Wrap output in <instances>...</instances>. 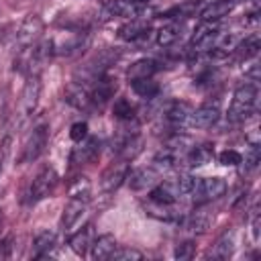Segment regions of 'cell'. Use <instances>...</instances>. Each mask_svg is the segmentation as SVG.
Returning <instances> with one entry per match:
<instances>
[{
	"instance_id": "1",
	"label": "cell",
	"mask_w": 261,
	"mask_h": 261,
	"mask_svg": "<svg viewBox=\"0 0 261 261\" xmlns=\"http://www.w3.org/2000/svg\"><path fill=\"white\" fill-rule=\"evenodd\" d=\"M257 102H259L257 84L249 82V80L239 84L232 92V100H230V108H228V120L234 124L245 122L257 110Z\"/></svg>"
},
{
	"instance_id": "2",
	"label": "cell",
	"mask_w": 261,
	"mask_h": 261,
	"mask_svg": "<svg viewBox=\"0 0 261 261\" xmlns=\"http://www.w3.org/2000/svg\"><path fill=\"white\" fill-rule=\"evenodd\" d=\"M88 206H90V190H88V186H84V190H82V186H77V188L71 192V196H69L65 208H63V214H61V228H63V230H71V228L77 224V220L86 214Z\"/></svg>"
},
{
	"instance_id": "3",
	"label": "cell",
	"mask_w": 261,
	"mask_h": 261,
	"mask_svg": "<svg viewBox=\"0 0 261 261\" xmlns=\"http://www.w3.org/2000/svg\"><path fill=\"white\" fill-rule=\"evenodd\" d=\"M47 145H49V124L47 122H41V124H37L27 135V139L22 143V151H20L18 161L20 163H33V161H37L45 153Z\"/></svg>"
},
{
	"instance_id": "4",
	"label": "cell",
	"mask_w": 261,
	"mask_h": 261,
	"mask_svg": "<svg viewBox=\"0 0 261 261\" xmlns=\"http://www.w3.org/2000/svg\"><path fill=\"white\" fill-rule=\"evenodd\" d=\"M57 184H59L57 171H55L51 165H45V167L33 177V181H31V186H29V192H27V202H29V204H37V202L49 198V196L55 192Z\"/></svg>"
},
{
	"instance_id": "5",
	"label": "cell",
	"mask_w": 261,
	"mask_h": 261,
	"mask_svg": "<svg viewBox=\"0 0 261 261\" xmlns=\"http://www.w3.org/2000/svg\"><path fill=\"white\" fill-rule=\"evenodd\" d=\"M39 96H41V82H39V75H27V82H24V88L20 92V98H18V108H16V114H14V122L20 126L37 108L39 104Z\"/></svg>"
},
{
	"instance_id": "6",
	"label": "cell",
	"mask_w": 261,
	"mask_h": 261,
	"mask_svg": "<svg viewBox=\"0 0 261 261\" xmlns=\"http://www.w3.org/2000/svg\"><path fill=\"white\" fill-rule=\"evenodd\" d=\"M43 18L39 14H29L16 29L14 33V47L16 51H24V49H31L33 45H37L43 37Z\"/></svg>"
},
{
	"instance_id": "7",
	"label": "cell",
	"mask_w": 261,
	"mask_h": 261,
	"mask_svg": "<svg viewBox=\"0 0 261 261\" xmlns=\"http://www.w3.org/2000/svg\"><path fill=\"white\" fill-rule=\"evenodd\" d=\"M226 181L218 175L214 177H196V184L192 188V198L196 204H206V202H212V200H218L220 196H224L226 192Z\"/></svg>"
},
{
	"instance_id": "8",
	"label": "cell",
	"mask_w": 261,
	"mask_h": 261,
	"mask_svg": "<svg viewBox=\"0 0 261 261\" xmlns=\"http://www.w3.org/2000/svg\"><path fill=\"white\" fill-rule=\"evenodd\" d=\"M220 37H222V33L216 22H202L190 41V49L194 53H208V51L216 49Z\"/></svg>"
},
{
	"instance_id": "9",
	"label": "cell",
	"mask_w": 261,
	"mask_h": 261,
	"mask_svg": "<svg viewBox=\"0 0 261 261\" xmlns=\"http://www.w3.org/2000/svg\"><path fill=\"white\" fill-rule=\"evenodd\" d=\"M141 16V4L128 2V0H108L102 4L98 12V20L106 22L112 18H139Z\"/></svg>"
},
{
	"instance_id": "10",
	"label": "cell",
	"mask_w": 261,
	"mask_h": 261,
	"mask_svg": "<svg viewBox=\"0 0 261 261\" xmlns=\"http://www.w3.org/2000/svg\"><path fill=\"white\" fill-rule=\"evenodd\" d=\"M126 173H128V161L120 159L116 163H110L104 169V173L100 175V190L104 194H112L126 179Z\"/></svg>"
},
{
	"instance_id": "11",
	"label": "cell",
	"mask_w": 261,
	"mask_h": 261,
	"mask_svg": "<svg viewBox=\"0 0 261 261\" xmlns=\"http://www.w3.org/2000/svg\"><path fill=\"white\" fill-rule=\"evenodd\" d=\"M159 171L153 167V165H147V167H135V169H130L128 167V173H126V184H128V188L130 190H147V188H151V186H155L157 181H159Z\"/></svg>"
},
{
	"instance_id": "12",
	"label": "cell",
	"mask_w": 261,
	"mask_h": 261,
	"mask_svg": "<svg viewBox=\"0 0 261 261\" xmlns=\"http://www.w3.org/2000/svg\"><path fill=\"white\" fill-rule=\"evenodd\" d=\"M212 220H214V212L210 208H206L204 204H198V208L186 216L184 228L192 234H204L210 228Z\"/></svg>"
},
{
	"instance_id": "13",
	"label": "cell",
	"mask_w": 261,
	"mask_h": 261,
	"mask_svg": "<svg viewBox=\"0 0 261 261\" xmlns=\"http://www.w3.org/2000/svg\"><path fill=\"white\" fill-rule=\"evenodd\" d=\"M190 114H192V106L188 102H171L165 112H163V118H165V124L179 133V128L188 126V120H190Z\"/></svg>"
},
{
	"instance_id": "14",
	"label": "cell",
	"mask_w": 261,
	"mask_h": 261,
	"mask_svg": "<svg viewBox=\"0 0 261 261\" xmlns=\"http://www.w3.org/2000/svg\"><path fill=\"white\" fill-rule=\"evenodd\" d=\"M220 118V110L216 104H202L198 108H192L188 126L194 128H212Z\"/></svg>"
},
{
	"instance_id": "15",
	"label": "cell",
	"mask_w": 261,
	"mask_h": 261,
	"mask_svg": "<svg viewBox=\"0 0 261 261\" xmlns=\"http://www.w3.org/2000/svg\"><path fill=\"white\" fill-rule=\"evenodd\" d=\"M116 92V80H112L108 73H102L90 88V98H92V106H102L106 104Z\"/></svg>"
},
{
	"instance_id": "16",
	"label": "cell",
	"mask_w": 261,
	"mask_h": 261,
	"mask_svg": "<svg viewBox=\"0 0 261 261\" xmlns=\"http://www.w3.org/2000/svg\"><path fill=\"white\" fill-rule=\"evenodd\" d=\"M98 151H100V141L96 137H90L88 135L84 141H80L73 147V151L69 155V161L73 165H86V163L94 161V157L98 155Z\"/></svg>"
},
{
	"instance_id": "17",
	"label": "cell",
	"mask_w": 261,
	"mask_h": 261,
	"mask_svg": "<svg viewBox=\"0 0 261 261\" xmlns=\"http://www.w3.org/2000/svg\"><path fill=\"white\" fill-rule=\"evenodd\" d=\"M237 6V0H212L210 4H206L200 12L202 22H216L224 16H228Z\"/></svg>"
},
{
	"instance_id": "18",
	"label": "cell",
	"mask_w": 261,
	"mask_h": 261,
	"mask_svg": "<svg viewBox=\"0 0 261 261\" xmlns=\"http://www.w3.org/2000/svg\"><path fill=\"white\" fill-rule=\"evenodd\" d=\"M116 247L118 245H116V239L112 234H100V237H94L88 255L94 261H104V259H110L112 257V253H114Z\"/></svg>"
},
{
	"instance_id": "19",
	"label": "cell",
	"mask_w": 261,
	"mask_h": 261,
	"mask_svg": "<svg viewBox=\"0 0 261 261\" xmlns=\"http://www.w3.org/2000/svg\"><path fill=\"white\" fill-rule=\"evenodd\" d=\"M214 159V147L212 145H192V149L186 153L184 163L188 167H202Z\"/></svg>"
},
{
	"instance_id": "20",
	"label": "cell",
	"mask_w": 261,
	"mask_h": 261,
	"mask_svg": "<svg viewBox=\"0 0 261 261\" xmlns=\"http://www.w3.org/2000/svg\"><path fill=\"white\" fill-rule=\"evenodd\" d=\"M57 247V234L53 230H41L33 241V257L45 259Z\"/></svg>"
},
{
	"instance_id": "21",
	"label": "cell",
	"mask_w": 261,
	"mask_h": 261,
	"mask_svg": "<svg viewBox=\"0 0 261 261\" xmlns=\"http://www.w3.org/2000/svg\"><path fill=\"white\" fill-rule=\"evenodd\" d=\"M177 198H179V192H177L173 179L163 181V184H157V186L149 192V200H151V202H159V204H175Z\"/></svg>"
},
{
	"instance_id": "22",
	"label": "cell",
	"mask_w": 261,
	"mask_h": 261,
	"mask_svg": "<svg viewBox=\"0 0 261 261\" xmlns=\"http://www.w3.org/2000/svg\"><path fill=\"white\" fill-rule=\"evenodd\" d=\"M147 31H149V22L145 18H130L126 24L118 29V37L124 41H139L147 35Z\"/></svg>"
},
{
	"instance_id": "23",
	"label": "cell",
	"mask_w": 261,
	"mask_h": 261,
	"mask_svg": "<svg viewBox=\"0 0 261 261\" xmlns=\"http://www.w3.org/2000/svg\"><path fill=\"white\" fill-rule=\"evenodd\" d=\"M92 241H94V230H92V224H88L86 228H82L73 237H69V247L75 255L86 257L90 247H92Z\"/></svg>"
},
{
	"instance_id": "24",
	"label": "cell",
	"mask_w": 261,
	"mask_h": 261,
	"mask_svg": "<svg viewBox=\"0 0 261 261\" xmlns=\"http://www.w3.org/2000/svg\"><path fill=\"white\" fill-rule=\"evenodd\" d=\"M157 71H159V63L155 59H147L145 57V59L135 61L126 69V77H128V82L130 80H141V77H153Z\"/></svg>"
},
{
	"instance_id": "25",
	"label": "cell",
	"mask_w": 261,
	"mask_h": 261,
	"mask_svg": "<svg viewBox=\"0 0 261 261\" xmlns=\"http://www.w3.org/2000/svg\"><path fill=\"white\" fill-rule=\"evenodd\" d=\"M232 251H234V232L228 230L216 241V245L210 249L208 257H212V259H228L232 255Z\"/></svg>"
},
{
	"instance_id": "26",
	"label": "cell",
	"mask_w": 261,
	"mask_h": 261,
	"mask_svg": "<svg viewBox=\"0 0 261 261\" xmlns=\"http://www.w3.org/2000/svg\"><path fill=\"white\" fill-rule=\"evenodd\" d=\"M147 214H151L159 220H165V222H173V220L179 218V212H177L175 204H159V202H151V200H149V206H147Z\"/></svg>"
},
{
	"instance_id": "27",
	"label": "cell",
	"mask_w": 261,
	"mask_h": 261,
	"mask_svg": "<svg viewBox=\"0 0 261 261\" xmlns=\"http://www.w3.org/2000/svg\"><path fill=\"white\" fill-rule=\"evenodd\" d=\"M130 88L137 96L153 100L159 94V84L153 77H141V80H130Z\"/></svg>"
},
{
	"instance_id": "28",
	"label": "cell",
	"mask_w": 261,
	"mask_h": 261,
	"mask_svg": "<svg viewBox=\"0 0 261 261\" xmlns=\"http://www.w3.org/2000/svg\"><path fill=\"white\" fill-rule=\"evenodd\" d=\"M179 37H181V24L169 22V24H165V27H161L157 31V39L155 41H157L159 47H171L173 43L179 41Z\"/></svg>"
},
{
	"instance_id": "29",
	"label": "cell",
	"mask_w": 261,
	"mask_h": 261,
	"mask_svg": "<svg viewBox=\"0 0 261 261\" xmlns=\"http://www.w3.org/2000/svg\"><path fill=\"white\" fill-rule=\"evenodd\" d=\"M259 47H261V43H259V35H249V37H245L243 41H239V45L234 47V51L239 53L241 59L249 61V59L257 57Z\"/></svg>"
},
{
	"instance_id": "30",
	"label": "cell",
	"mask_w": 261,
	"mask_h": 261,
	"mask_svg": "<svg viewBox=\"0 0 261 261\" xmlns=\"http://www.w3.org/2000/svg\"><path fill=\"white\" fill-rule=\"evenodd\" d=\"M112 114L116 120L120 122H126V120H133L135 118V106L126 100V98H118L112 106Z\"/></svg>"
},
{
	"instance_id": "31",
	"label": "cell",
	"mask_w": 261,
	"mask_h": 261,
	"mask_svg": "<svg viewBox=\"0 0 261 261\" xmlns=\"http://www.w3.org/2000/svg\"><path fill=\"white\" fill-rule=\"evenodd\" d=\"M110 259H114V261H141L143 253L137 249H130V247H116Z\"/></svg>"
},
{
	"instance_id": "32",
	"label": "cell",
	"mask_w": 261,
	"mask_h": 261,
	"mask_svg": "<svg viewBox=\"0 0 261 261\" xmlns=\"http://www.w3.org/2000/svg\"><path fill=\"white\" fill-rule=\"evenodd\" d=\"M241 159H243V155H241L239 151H234V149H224V151L218 155V161H220L222 165H226V167H237V165L241 163Z\"/></svg>"
},
{
	"instance_id": "33",
	"label": "cell",
	"mask_w": 261,
	"mask_h": 261,
	"mask_svg": "<svg viewBox=\"0 0 261 261\" xmlns=\"http://www.w3.org/2000/svg\"><path fill=\"white\" fill-rule=\"evenodd\" d=\"M194 253H196V245H194L192 241H186V243H181V245H177V247H175L173 257H175V259H179V261H188V259H192V257H194Z\"/></svg>"
},
{
	"instance_id": "34",
	"label": "cell",
	"mask_w": 261,
	"mask_h": 261,
	"mask_svg": "<svg viewBox=\"0 0 261 261\" xmlns=\"http://www.w3.org/2000/svg\"><path fill=\"white\" fill-rule=\"evenodd\" d=\"M88 135H90V133H88V122H84V120L73 122V124H71V128H69V137H71V141H73V143L84 141Z\"/></svg>"
},
{
	"instance_id": "35",
	"label": "cell",
	"mask_w": 261,
	"mask_h": 261,
	"mask_svg": "<svg viewBox=\"0 0 261 261\" xmlns=\"http://www.w3.org/2000/svg\"><path fill=\"white\" fill-rule=\"evenodd\" d=\"M251 234H253V241H259V237H261V216H259V208H253V210H251Z\"/></svg>"
},
{
	"instance_id": "36",
	"label": "cell",
	"mask_w": 261,
	"mask_h": 261,
	"mask_svg": "<svg viewBox=\"0 0 261 261\" xmlns=\"http://www.w3.org/2000/svg\"><path fill=\"white\" fill-rule=\"evenodd\" d=\"M128 2H135V4H147L149 0H128Z\"/></svg>"
},
{
	"instance_id": "37",
	"label": "cell",
	"mask_w": 261,
	"mask_h": 261,
	"mask_svg": "<svg viewBox=\"0 0 261 261\" xmlns=\"http://www.w3.org/2000/svg\"><path fill=\"white\" fill-rule=\"evenodd\" d=\"M0 171H2V157H0Z\"/></svg>"
}]
</instances>
